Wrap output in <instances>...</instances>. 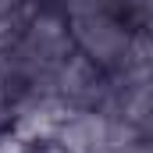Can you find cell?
Listing matches in <instances>:
<instances>
[{
  "label": "cell",
  "instance_id": "obj_1",
  "mask_svg": "<svg viewBox=\"0 0 153 153\" xmlns=\"http://www.w3.org/2000/svg\"><path fill=\"white\" fill-rule=\"evenodd\" d=\"M71 36L93 64H107V68L125 64L128 43H132V36L111 14H78V18H71Z\"/></svg>",
  "mask_w": 153,
  "mask_h": 153
},
{
  "label": "cell",
  "instance_id": "obj_2",
  "mask_svg": "<svg viewBox=\"0 0 153 153\" xmlns=\"http://www.w3.org/2000/svg\"><path fill=\"white\" fill-rule=\"evenodd\" d=\"M107 128H111V117L100 114L96 107L93 111H71L57 125L53 139L64 153H107Z\"/></svg>",
  "mask_w": 153,
  "mask_h": 153
}]
</instances>
